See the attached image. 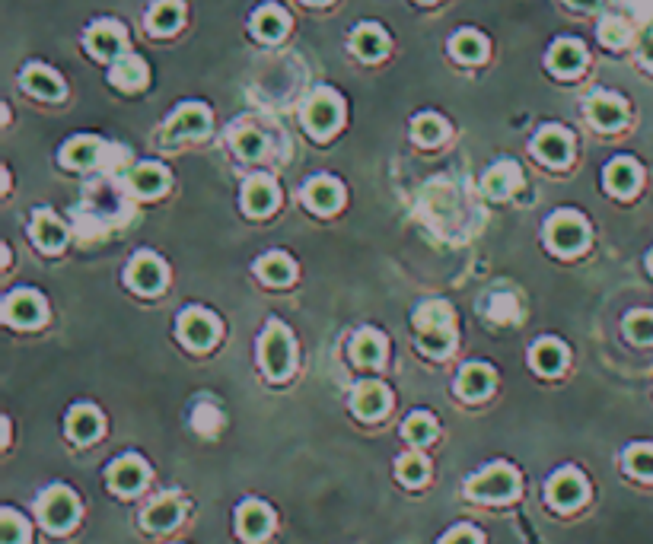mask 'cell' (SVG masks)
Wrapping results in <instances>:
<instances>
[{
  "label": "cell",
  "mask_w": 653,
  "mask_h": 544,
  "mask_svg": "<svg viewBox=\"0 0 653 544\" xmlns=\"http://www.w3.org/2000/svg\"><path fill=\"white\" fill-rule=\"evenodd\" d=\"M179 331H182V338L188 347H211L217 341V319L211 312H201V309H188L182 315V322H179Z\"/></svg>",
  "instance_id": "8992f818"
},
{
  "label": "cell",
  "mask_w": 653,
  "mask_h": 544,
  "mask_svg": "<svg viewBox=\"0 0 653 544\" xmlns=\"http://www.w3.org/2000/svg\"><path fill=\"white\" fill-rule=\"evenodd\" d=\"M32 236H36V242L42 245L45 252H58L67 233H64V226L58 217H51V214H39L36 223H32Z\"/></svg>",
  "instance_id": "4316f807"
},
{
  "label": "cell",
  "mask_w": 653,
  "mask_h": 544,
  "mask_svg": "<svg viewBox=\"0 0 653 544\" xmlns=\"http://www.w3.org/2000/svg\"><path fill=\"white\" fill-rule=\"evenodd\" d=\"M306 201L313 210L329 214V210H335L341 204V188L332 179H316V182H309V188H306Z\"/></svg>",
  "instance_id": "f1b7e54d"
},
{
  "label": "cell",
  "mask_w": 653,
  "mask_h": 544,
  "mask_svg": "<svg viewBox=\"0 0 653 544\" xmlns=\"http://www.w3.org/2000/svg\"><path fill=\"white\" fill-rule=\"evenodd\" d=\"M87 45L96 58H115L125 48V32L115 23H96L87 35Z\"/></svg>",
  "instance_id": "4fadbf2b"
},
{
  "label": "cell",
  "mask_w": 653,
  "mask_h": 544,
  "mask_svg": "<svg viewBox=\"0 0 653 544\" xmlns=\"http://www.w3.org/2000/svg\"><path fill=\"white\" fill-rule=\"evenodd\" d=\"M548 242H552L558 252L574 255L590 242V233L577 214H558L552 223H548Z\"/></svg>",
  "instance_id": "5b68a950"
},
{
  "label": "cell",
  "mask_w": 653,
  "mask_h": 544,
  "mask_svg": "<svg viewBox=\"0 0 653 544\" xmlns=\"http://www.w3.org/2000/svg\"><path fill=\"white\" fill-rule=\"evenodd\" d=\"M641 182V169L634 166L631 160H615L606 169V188L615 191V195H631L634 188Z\"/></svg>",
  "instance_id": "44dd1931"
},
{
  "label": "cell",
  "mask_w": 653,
  "mask_h": 544,
  "mask_svg": "<svg viewBox=\"0 0 653 544\" xmlns=\"http://www.w3.org/2000/svg\"><path fill=\"white\" fill-rule=\"evenodd\" d=\"M443 134H446V128H443V121L437 115H421L415 121V137L421 140V144H437Z\"/></svg>",
  "instance_id": "f6af8a7d"
},
{
  "label": "cell",
  "mask_w": 653,
  "mask_h": 544,
  "mask_svg": "<svg viewBox=\"0 0 653 544\" xmlns=\"http://www.w3.org/2000/svg\"><path fill=\"white\" fill-rule=\"evenodd\" d=\"M351 354L360 366H376L386 354V341L376 335V331H360L351 344Z\"/></svg>",
  "instance_id": "83f0119b"
},
{
  "label": "cell",
  "mask_w": 653,
  "mask_h": 544,
  "mask_svg": "<svg viewBox=\"0 0 653 544\" xmlns=\"http://www.w3.org/2000/svg\"><path fill=\"white\" fill-rule=\"evenodd\" d=\"M309 4H325V0H309Z\"/></svg>",
  "instance_id": "f5cc1de1"
},
{
  "label": "cell",
  "mask_w": 653,
  "mask_h": 544,
  "mask_svg": "<svg viewBox=\"0 0 653 544\" xmlns=\"http://www.w3.org/2000/svg\"><path fill=\"white\" fill-rule=\"evenodd\" d=\"M233 147L239 150V156H246V160H255V156H262V150H265V140H262V134L259 131H239L236 137H233Z\"/></svg>",
  "instance_id": "7bdbcfd3"
},
{
  "label": "cell",
  "mask_w": 653,
  "mask_h": 544,
  "mask_svg": "<svg viewBox=\"0 0 653 544\" xmlns=\"http://www.w3.org/2000/svg\"><path fill=\"white\" fill-rule=\"evenodd\" d=\"M26 538H29V525L13 510H4V516H0V544H23Z\"/></svg>",
  "instance_id": "f35d334b"
},
{
  "label": "cell",
  "mask_w": 653,
  "mask_h": 544,
  "mask_svg": "<svg viewBox=\"0 0 653 544\" xmlns=\"http://www.w3.org/2000/svg\"><path fill=\"white\" fill-rule=\"evenodd\" d=\"M4 315H7V322L16 325V328H32V325H39L45 319V306L32 290H20L7 300Z\"/></svg>",
  "instance_id": "ba28073f"
},
{
  "label": "cell",
  "mask_w": 653,
  "mask_h": 544,
  "mask_svg": "<svg viewBox=\"0 0 653 544\" xmlns=\"http://www.w3.org/2000/svg\"><path fill=\"white\" fill-rule=\"evenodd\" d=\"M23 83H26V90H32V93L42 96V99H61V93H64L61 80L51 74L48 67H29L26 77H23Z\"/></svg>",
  "instance_id": "f546056e"
},
{
  "label": "cell",
  "mask_w": 653,
  "mask_h": 544,
  "mask_svg": "<svg viewBox=\"0 0 653 544\" xmlns=\"http://www.w3.org/2000/svg\"><path fill=\"white\" fill-rule=\"evenodd\" d=\"M583 64H587V51L580 48V42L564 39V42H555L552 51H548V67H552L555 74H561V77L580 74Z\"/></svg>",
  "instance_id": "8fae6325"
},
{
  "label": "cell",
  "mask_w": 653,
  "mask_h": 544,
  "mask_svg": "<svg viewBox=\"0 0 653 544\" xmlns=\"http://www.w3.org/2000/svg\"><path fill=\"white\" fill-rule=\"evenodd\" d=\"M252 29L259 32L265 42L281 39V35L287 32V13H284V10H278V7H262L259 13H255Z\"/></svg>",
  "instance_id": "1f68e13d"
},
{
  "label": "cell",
  "mask_w": 653,
  "mask_h": 544,
  "mask_svg": "<svg viewBox=\"0 0 653 544\" xmlns=\"http://www.w3.org/2000/svg\"><path fill=\"white\" fill-rule=\"evenodd\" d=\"M290 360H294V344H290L287 328L271 325L265 331V341H262V363H265V370L274 379H281L290 370Z\"/></svg>",
  "instance_id": "277c9868"
},
{
  "label": "cell",
  "mask_w": 653,
  "mask_h": 544,
  "mask_svg": "<svg viewBox=\"0 0 653 544\" xmlns=\"http://www.w3.org/2000/svg\"><path fill=\"white\" fill-rule=\"evenodd\" d=\"M641 55H644V61L653 67V35H647L644 39V48H641Z\"/></svg>",
  "instance_id": "681fc988"
},
{
  "label": "cell",
  "mask_w": 653,
  "mask_h": 544,
  "mask_svg": "<svg viewBox=\"0 0 653 544\" xmlns=\"http://www.w3.org/2000/svg\"><path fill=\"white\" fill-rule=\"evenodd\" d=\"M625 102L622 99H615L609 93H599L590 99V118H593V125L596 128H603V131H615V128H622L625 125Z\"/></svg>",
  "instance_id": "7c38bea8"
},
{
  "label": "cell",
  "mask_w": 653,
  "mask_h": 544,
  "mask_svg": "<svg viewBox=\"0 0 653 544\" xmlns=\"http://www.w3.org/2000/svg\"><path fill=\"white\" fill-rule=\"evenodd\" d=\"M536 150L545 163H567V156H571V134L561 131V128H548L539 134L536 140Z\"/></svg>",
  "instance_id": "d6986e66"
},
{
  "label": "cell",
  "mask_w": 653,
  "mask_h": 544,
  "mask_svg": "<svg viewBox=\"0 0 653 544\" xmlns=\"http://www.w3.org/2000/svg\"><path fill=\"white\" fill-rule=\"evenodd\" d=\"M440 544H478V532L469 529V525H459V529H453Z\"/></svg>",
  "instance_id": "7dc6e473"
},
{
  "label": "cell",
  "mask_w": 653,
  "mask_h": 544,
  "mask_svg": "<svg viewBox=\"0 0 653 544\" xmlns=\"http://www.w3.org/2000/svg\"><path fill=\"white\" fill-rule=\"evenodd\" d=\"M338 121H341V102L332 93H316L313 102H309V109H306L309 131L325 137V134H332L338 128Z\"/></svg>",
  "instance_id": "52a82bcc"
},
{
  "label": "cell",
  "mask_w": 653,
  "mask_h": 544,
  "mask_svg": "<svg viewBox=\"0 0 653 544\" xmlns=\"http://www.w3.org/2000/svg\"><path fill=\"white\" fill-rule=\"evenodd\" d=\"M61 160H64L67 166H77V169L93 166V163L99 160V140H93V137H74L71 144L64 147Z\"/></svg>",
  "instance_id": "4dcf8cb0"
},
{
  "label": "cell",
  "mask_w": 653,
  "mask_h": 544,
  "mask_svg": "<svg viewBox=\"0 0 653 544\" xmlns=\"http://www.w3.org/2000/svg\"><path fill=\"white\" fill-rule=\"evenodd\" d=\"M450 48H453V55L459 61H469V64H475V61H481V58L488 55V45H485V39H481L478 32H459V35H453Z\"/></svg>",
  "instance_id": "d590c367"
},
{
  "label": "cell",
  "mask_w": 653,
  "mask_h": 544,
  "mask_svg": "<svg viewBox=\"0 0 653 544\" xmlns=\"http://www.w3.org/2000/svg\"><path fill=\"white\" fill-rule=\"evenodd\" d=\"M259 274H262L265 284L284 287V284H290V280H294V265H290L287 255H268V258L259 261Z\"/></svg>",
  "instance_id": "836d02e7"
},
{
  "label": "cell",
  "mask_w": 653,
  "mask_h": 544,
  "mask_svg": "<svg viewBox=\"0 0 653 544\" xmlns=\"http://www.w3.org/2000/svg\"><path fill=\"white\" fill-rule=\"evenodd\" d=\"M386 408H389V392L383 389L380 382H367L354 392V411L360 417L373 420V417H380Z\"/></svg>",
  "instance_id": "ac0fdd59"
},
{
  "label": "cell",
  "mask_w": 653,
  "mask_h": 544,
  "mask_svg": "<svg viewBox=\"0 0 653 544\" xmlns=\"http://www.w3.org/2000/svg\"><path fill=\"white\" fill-rule=\"evenodd\" d=\"M625 465L638 478H653V446H631L625 452Z\"/></svg>",
  "instance_id": "ab89813d"
},
{
  "label": "cell",
  "mask_w": 653,
  "mask_h": 544,
  "mask_svg": "<svg viewBox=\"0 0 653 544\" xmlns=\"http://www.w3.org/2000/svg\"><path fill=\"white\" fill-rule=\"evenodd\" d=\"M208 125H211L208 109H201V105H185V109H179L173 115V121H169L166 134L169 137H195V134L208 131Z\"/></svg>",
  "instance_id": "5bb4252c"
},
{
  "label": "cell",
  "mask_w": 653,
  "mask_h": 544,
  "mask_svg": "<svg viewBox=\"0 0 653 544\" xmlns=\"http://www.w3.org/2000/svg\"><path fill=\"white\" fill-rule=\"evenodd\" d=\"M625 331H628L631 341L650 344L653 341V312H634V315H628Z\"/></svg>",
  "instance_id": "60d3db41"
},
{
  "label": "cell",
  "mask_w": 653,
  "mask_h": 544,
  "mask_svg": "<svg viewBox=\"0 0 653 544\" xmlns=\"http://www.w3.org/2000/svg\"><path fill=\"white\" fill-rule=\"evenodd\" d=\"M647 265H650V271H653V252H650V258H647Z\"/></svg>",
  "instance_id": "816d5d0a"
},
{
  "label": "cell",
  "mask_w": 653,
  "mask_h": 544,
  "mask_svg": "<svg viewBox=\"0 0 653 544\" xmlns=\"http://www.w3.org/2000/svg\"><path fill=\"white\" fill-rule=\"evenodd\" d=\"M567 4L577 7V10H593V7L599 4V0H567Z\"/></svg>",
  "instance_id": "f907efd6"
},
{
  "label": "cell",
  "mask_w": 653,
  "mask_h": 544,
  "mask_svg": "<svg viewBox=\"0 0 653 544\" xmlns=\"http://www.w3.org/2000/svg\"><path fill=\"white\" fill-rule=\"evenodd\" d=\"M532 366L545 376H555L561 366H564V347L555 341H542L532 347Z\"/></svg>",
  "instance_id": "e575fe53"
},
{
  "label": "cell",
  "mask_w": 653,
  "mask_h": 544,
  "mask_svg": "<svg viewBox=\"0 0 653 544\" xmlns=\"http://www.w3.org/2000/svg\"><path fill=\"white\" fill-rule=\"evenodd\" d=\"M583 497H587V484H583L577 471H561V475H555L552 484H548V500L561 506V510H571V506H577Z\"/></svg>",
  "instance_id": "30bf717a"
},
{
  "label": "cell",
  "mask_w": 653,
  "mask_h": 544,
  "mask_svg": "<svg viewBox=\"0 0 653 544\" xmlns=\"http://www.w3.org/2000/svg\"><path fill=\"white\" fill-rule=\"evenodd\" d=\"M386 32L383 29H376V26H360L354 32V51L360 58H367V61H376V58H383L386 55Z\"/></svg>",
  "instance_id": "cb8c5ba5"
},
{
  "label": "cell",
  "mask_w": 653,
  "mask_h": 544,
  "mask_svg": "<svg viewBox=\"0 0 653 544\" xmlns=\"http://www.w3.org/2000/svg\"><path fill=\"white\" fill-rule=\"evenodd\" d=\"M405 440H411L415 446H424V443H431L434 440V433H437V424L427 414H411L405 420Z\"/></svg>",
  "instance_id": "74e56055"
},
{
  "label": "cell",
  "mask_w": 653,
  "mask_h": 544,
  "mask_svg": "<svg viewBox=\"0 0 653 544\" xmlns=\"http://www.w3.org/2000/svg\"><path fill=\"white\" fill-rule=\"evenodd\" d=\"M39 513H42V522L48 525L51 532H64V529H71V525H74L80 506H77V497L67 487H51L48 494L42 497V503H39Z\"/></svg>",
  "instance_id": "3957f363"
},
{
  "label": "cell",
  "mask_w": 653,
  "mask_h": 544,
  "mask_svg": "<svg viewBox=\"0 0 653 544\" xmlns=\"http://www.w3.org/2000/svg\"><path fill=\"white\" fill-rule=\"evenodd\" d=\"M179 516H182V503L176 497H163L144 513V525L153 532H166L179 522Z\"/></svg>",
  "instance_id": "7402d4cb"
},
{
  "label": "cell",
  "mask_w": 653,
  "mask_h": 544,
  "mask_svg": "<svg viewBox=\"0 0 653 544\" xmlns=\"http://www.w3.org/2000/svg\"><path fill=\"white\" fill-rule=\"evenodd\" d=\"M131 185L137 195H160V191L166 188V169L163 166H137L134 175H131Z\"/></svg>",
  "instance_id": "d6a6232c"
},
{
  "label": "cell",
  "mask_w": 653,
  "mask_h": 544,
  "mask_svg": "<svg viewBox=\"0 0 653 544\" xmlns=\"http://www.w3.org/2000/svg\"><path fill=\"white\" fill-rule=\"evenodd\" d=\"M268 529H271V510L265 503L249 500V503L239 506V532H243V538L259 541L268 535Z\"/></svg>",
  "instance_id": "9a60e30c"
},
{
  "label": "cell",
  "mask_w": 653,
  "mask_h": 544,
  "mask_svg": "<svg viewBox=\"0 0 653 544\" xmlns=\"http://www.w3.org/2000/svg\"><path fill=\"white\" fill-rule=\"evenodd\" d=\"M131 284L141 290V293H157L163 287V280H166V271L160 265V258H153V255H141V258H134V265H131Z\"/></svg>",
  "instance_id": "2e32d148"
},
{
  "label": "cell",
  "mask_w": 653,
  "mask_h": 544,
  "mask_svg": "<svg viewBox=\"0 0 653 544\" xmlns=\"http://www.w3.org/2000/svg\"><path fill=\"white\" fill-rule=\"evenodd\" d=\"M517 185H520L517 166H497V169H491V175L485 179V191H488L491 198H507Z\"/></svg>",
  "instance_id": "8d00e7d4"
},
{
  "label": "cell",
  "mask_w": 653,
  "mask_h": 544,
  "mask_svg": "<svg viewBox=\"0 0 653 544\" xmlns=\"http://www.w3.org/2000/svg\"><path fill=\"white\" fill-rule=\"evenodd\" d=\"M243 204H246L249 214L262 217V214H268V210H271L274 204H278V191H274V185L265 179V175H255V179L246 182Z\"/></svg>",
  "instance_id": "e0dca14e"
},
{
  "label": "cell",
  "mask_w": 653,
  "mask_h": 544,
  "mask_svg": "<svg viewBox=\"0 0 653 544\" xmlns=\"http://www.w3.org/2000/svg\"><path fill=\"white\" fill-rule=\"evenodd\" d=\"M599 39H603V45H609V48H622L631 39V29L622 20H603V26H599Z\"/></svg>",
  "instance_id": "b9f144b4"
},
{
  "label": "cell",
  "mask_w": 653,
  "mask_h": 544,
  "mask_svg": "<svg viewBox=\"0 0 653 544\" xmlns=\"http://www.w3.org/2000/svg\"><path fill=\"white\" fill-rule=\"evenodd\" d=\"M112 83L118 90H141L147 83V67L141 58H122L112 67Z\"/></svg>",
  "instance_id": "484cf974"
},
{
  "label": "cell",
  "mask_w": 653,
  "mask_h": 544,
  "mask_svg": "<svg viewBox=\"0 0 653 544\" xmlns=\"http://www.w3.org/2000/svg\"><path fill=\"white\" fill-rule=\"evenodd\" d=\"M99 430H102V417H99V411L90 408V405L74 408L71 417H67V433H71L77 443H90Z\"/></svg>",
  "instance_id": "ffe728a7"
},
{
  "label": "cell",
  "mask_w": 653,
  "mask_h": 544,
  "mask_svg": "<svg viewBox=\"0 0 653 544\" xmlns=\"http://www.w3.org/2000/svg\"><path fill=\"white\" fill-rule=\"evenodd\" d=\"M491 385H494V373L481 363L466 366L462 376H459V392L466 398H485L491 392Z\"/></svg>",
  "instance_id": "603a6c76"
},
{
  "label": "cell",
  "mask_w": 653,
  "mask_h": 544,
  "mask_svg": "<svg viewBox=\"0 0 653 544\" xmlns=\"http://www.w3.org/2000/svg\"><path fill=\"white\" fill-rule=\"evenodd\" d=\"M399 478L405 484H421L427 478V462L421 455H402L399 459Z\"/></svg>",
  "instance_id": "ee69618b"
},
{
  "label": "cell",
  "mask_w": 653,
  "mask_h": 544,
  "mask_svg": "<svg viewBox=\"0 0 653 544\" xmlns=\"http://www.w3.org/2000/svg\"><path fill=\"white\" fill-rule=\"evenodd\" d=\"M494 300H497V303H494L491 315H494L497 322H504L507 315H513V296H494Z\"/></svg>",
  "instance_id": "c3c4849f"
},
{
  "label": "cell",
  "mask_w": 653,
  "mask_h": 544,
  "mask_svg": "<svg viewBox=\"0 0 653 544\" xmlns=\"http://www.w3.org/2000/svg\"><path fill=\"white\" fill-rule=\"evenodd\" d=\"M517 490H520V478L507 465H494L469 481V494L478 500H510L517 497Z\"/></svg>",
  "instance_id": "7a4b0ae2"
},
{
  "label": "cell",
  "mask_w": 653,
  "mask_h": 544,
  "mask_svg": "<svg viewBox=\"0 0 653 544\" xmlns=\"http://www.w3.org/2000/svg\"><path fill=\"white\" fill-rule=\"evenodd\" d=\"M147 481V465L137 459V455H125L109 468V484L118 494H137Z\"/></svg>",
  "instance_id": "9c48e42d"
},
{
  "label": "cell",
  "mask_w": 653,
  "mask_h": 544,
  "mask_svg": "<svg viewBox=\"0 0 653 544\" xmlns=\"http://www.w3.org/2000/svg\"><path fill=\"white\" fill-rule=\"evenodd\" d=\"M418 322V335H421V347L427 354L443 357L446 350L453 347V328H450V309L443 303H427L418 309L415 315Z\"/></svg>",
  "instance_id": "6da1fadb"
},
{
  "label": "cell",
  "mask_w": 653,
  "mask_h": 544,
  "mask_svg": "<svg viewBox=\"0 0 653 544\" xmlns=\"http://www.w3.org/2000/svg\"><path fill=\"white\" fill-rule=\"evenodd\" d=\"M179 23H182V4H179V0H160V4L153 7L150 16H147L150 32H157V35H169L173 29H179Z\"/></svg>",
  "instance_id": "d4e9b609"
},
{
  "label": "cell",
  "mask_w": 653,
  "mask_h": 544,
  "mask_svg": "<svg viewBox=\"0 0 653 544\" xmlns=\"http://www.w3.org/2000/svg\"><path fill=\"white\" fill-rule=\"evenodd\" d=\"M195 424H198V430H201V433H204V430L211 433V430H217V427H220V414H217L211 405H201V408L195 411Z\"/></svg>",
  "instance_id": "bcb514c9"
}]
</instances>
